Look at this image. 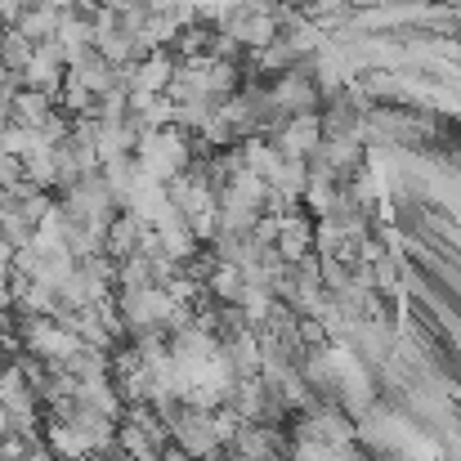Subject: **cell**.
<instances>
[{"instance_id": "cell-1", "label": "cell", "mask_w": 461, "mask_h": 461, "mask_svg": "<svg viewBox=\"0 0 461 461\" xmlns=\"http://www.w3.org/2000/svg\"><path fill=\"white\" fill-rule=\"evenodd\" d=\"M63 81H68V63H63V54H59V45H54V41L36 45L32 63H27V68H23V77H18V86H23V90H41V95H59V90H63Z\"/></svg>"}, {"instance_id": "cell-2", "label": "cell", "mask_w": 461, "mask_h": 461, "mask_svg": "<svg viewBox=\"0 0 461 461\" xmlns=\"http://www.w3.org/2000/svg\"><path fill=\"white\" fill-rule=\"evenodd\" d=\"M59 23H63V5H54V0H27V5H18L14 18H9V27H14L18 36H27L32 45L54 41V36H59Z\"/></svg>"}, {"instance_id": "cell-4", "label": "cell", "mask_w": 461, "mask_h": 461, "mask_svg": "<svg viewBox=\"0 0 461 461\" xmlns=\"http://www.w3.org/2000/svg\"><path fill=\"white\" fill-rule=\"evenodd\" d=\"M32 54H36V45H32L27 36H18L14 27L0 32V68H5L9 77H23V68L32 63Z\"/></svg>"}, {"instance_id": "cell-3", "label": "cell", "mask_w": 461, "mask_h": 461, "mask_svg": "<svg viewBox=\"0 0 461 461\" xmlns=\"http://www.w3.org/2000/svg\"><path fill=\"white\" fill-rule=\"evenodd\" d=\"M54 113H59V99H54V95H41V90H23V86H18V95L9 99L14 126H23V131H32V135H36Z\"/></svg>"}]
</instances>
